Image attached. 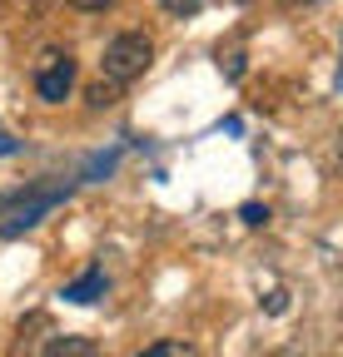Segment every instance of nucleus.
<instances>
[{
    "instance_id": "423d86ee",
    "label": "nucleus",
    "mask_w": 343,
    "mask_h": 357,
    "mask_svg": "<svg viewBox=\"0 0 343 357\" xmlns=\"http://www.w3.org/2000/svg\"><path fill=\"white\" fill-rule=\"evenodd\" d=\"M140 357H194V347H189L184 337H164V342H154V347H145Z\"/></svg>"
},
{
    "instance_id": "0eeeda50",
    "label": "nucleus",
    "mask_w": 343,
    "mask_h": 357,
    "mask_svg": "<svg viewBox=\"0 0 343 357\" xmlns=\"http://www.w3.org/2000/svg\"><path fill=\"white\" fill-rule=\"evenodd\" d=\"M159 6H164L169 15H180V20H184V15H199V10H204V0H159Z\"/></svg>"
},
{
    "instance_id": "1a4fd4ad",
    "label": "nucleus",
    "mask_w": 343,
    "mask_h": 357,
    "mask_svg": "<svg viewBox=\"0 0 343 357\" xmlns=\"http://www.w3.org/2000/svg\"><path fill=\"white\" fill-rule=\"evenodd\" d=\"M110 100H115V84H95L90 89V105H110Z\"/></svg>"
},
{
    "instance_id": "6e6552de",
    "label": "nucleus",
    "mask_w": 343,
    "mask_h": 357,
    "mask_svg": "<svg viewBox=\"0 0 343 357\" xmlns=\"http://www.w3.org/2000/svg\"><path fill=\"white\" fill-rule=\"evenodd\" d=\"M239 218L249 223V229H259V223H269V208H264V204H244V208H239Z\"/></svg>"
},
{
    "instance_id": "39448f33",
    "label": "nucleus",
    "mask_w": 343,
    "mask_h": 357,
    "mask_svg": "<svg viewBox=\"0 0 343 357\" xmlns=\"http://www.w3.org/2000/svg\"><path fill=\"white\" fill-rule=\"evenodd\" d=\"M40 357H100V352H95V342H90V337L65 333V337H55L45 352H40Z\"/></svg>"
},
{
    "instance_id": "7ed1b4c3",
    "label": "nucleus",
    "mask_w": 343,
    "mask_h": 357,
    "mask_svg": "<svg viewBox=\"0 0 343 357\" xmlns=\"http://www.w3.org/2000/svg\"><path fill=\"white\" fill-rule=\"evenodd\" d=\"M70 89H75V55L60 50V45L40 50V60H35V95L45 105H65Z\"/></svg>"
},
{
    "instance_id": "9d476101",
    "label": "nucleus",
    "mask_w": 343,
    "mask_h": 357,
    "mask_svg": "<svg viewBox=\"0 0 343 357\" xmlns=\"http://www.w3.org/2000/svg\"><path fill=\"white\" fill-rule=\"evenodd\" d=\"M75 10H105V6H115V0H70Z\"/></svg>"
},
{
    "instance_id": "20e7f679",
    "label": "nucleus",
    "mask_w": 343,
    "mask_h": 357,
    "mask_svg": "<svg viewBox=\"0 0 343 357\" xmlns=\"http://www.w3.org/2000/svg\"><path fill=\"white\" fill-rule=\"evenodd\" d=\"M60 298H65V303H75V307L105 298V268H85L75 283H65V293H60Z\"/></svg>"
},
{
    "instance_id": "f03ea898",
    "label": "nucleus",
    "mask_w": 343,
    "mask_h": 357,
    "mask_svg": "<svg viewBox=\"0 0 343 357\" xmlns=\"http://www.w3.org/2000/svg\"><path fill=\"white\" fill-rule=\"evenodd\" d=\"M65 184H55V189H35V194H6L0 199V238H15V234H25V229H35L40 218H45L55 204H65Z\"/></svg>"
},
{
    "instance_id": "f257e3e1",
    "label": "nucleus",
    "mask_w": 343,
    "mask_h": 357,
    "mask_svg": "<svg viewBox=\"0 0 343 357\" xmlns=\"http://www.w3.org/2000/svg\"><path fill=\"white\" fill-rule=\"evenodd\" d=\"M149 60H154V45H149V35H140V30H124V35H115V40L105 45L100 70H105V79H110V84H130V79H140V75L149 70Z\"/></svg>"
}]
</instances>
